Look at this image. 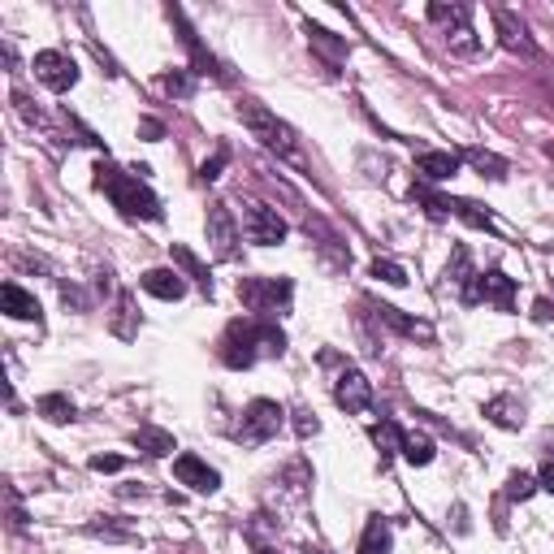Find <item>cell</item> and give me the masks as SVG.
I'll list each match as a JSON object with an SVG mask.
<instances>
[{
	"mask_svg": "<svg viewBox=\"0 0 554 554\" xmlns=\"http://www.w3.org/2000/svg\"><path fill=\"white\" fill-rule=\"evenodd\" d=\"M217 355L221 364L243 373L260 360H277L286 355V334L277 329V321H265V316H243V321H230L226 334L217 342Z\"/></svg>",
	"mask_w": 554,
	"mask_h": 554,
	"instance_id": "obj_1",
	"label": "cell"
},
{
	"mask_svg": "<svg viewBox=\"0 0 554 554\" xmlns=\"http://www.w3.org/2000/svg\"><path fill=\"white\" fill-rule=\"evenodd\" d=\"M96 191H104L113 200V208L130 221H161V200L143 187L139 174H122L113 161H100L96 165Z\"/></svg>",
	"mask_w": 554,
	"mask_h": 554,
	"instance_id": "obj_2",
	"label": "cell"
},
{
	"mask_svg": "<svg viewBox=\"0 0 554 554\" xmlns=\"http://www.w3.org/2000/svg\"><path fill=\"white\" fill-rule=\"evenodd\" d=\"M239 122L252 130V139H260V148H269L273 156H282L290 165H303V148L295 126H286L277 113H269L260 100H239Z\"/></svg>",
	"mask_w": 554,
	"mask_h": 554,
	"instance_id": "obj_3",
	"label": "cell"
},
{
	"mask_svg": "<svg viewBox=\"0 0 554 554\" xmlns=\"http://www.w3.org/2000/svg\"><path fill=\"white\" fill-rule=\"evenodd\" d=\"M239 299L247 312L265 316V321H273V316L290 312V299H295V282L290 277H239Z\"/></svg>",
	"mask_w": 554,
	"mask_h": 554,
	"instance_id": "obj_4",
	"label": "cell"
},
{
	"mask_svg": "<svg viewBox=\"0 0 554 554\" xmlns=\"http://www.w3.org/2000/svg\"><path fill=\"white\" fill-rule=\"evenodd\" d=\"M429 22H438L446 31V44H451L455 57H477L481 39L472 31V5H429Z\"/></svg>",
	"mask_w": 554,
	"mask_h": 554,
	"instance_id": "obj_5",
	"label": "cell"
},
{
	"mask_svg": "<svg viewBox=\"0 0 554 554\" xmlns=\"http://www.w3.org/2000/svg\"><path fill=\"white\" fill-rule=\"evenodd\" d=\"M286 425V412H282V403H273V399H256V403H247V412L239 420V442L247 446H260V442H269L277 438Z\"/></svg>",
	"mask_w": 554,
	"mask_h": 554,
	"instance_id": "obj_6",
	"label": "cell"
},
{
	"mask_svg": "<svg viewBox=\"0 0 554 554\" xmlns=\"http://www.w3.org/2000/svg\"><path fill=\"white\" fill-rule=\"evenodd\" d=\"M243 234H247V243H256V247H277L286 239V221L277 217V208L269 204H243Z\"/></svg>",
	"mask_w": 554,
	"mask_h": 554,
	"instance_id": "obj_7",
	"label": "cell"
},
{
	"mask_svg": "<svg viewBox=\"0 0 554 554\" xmlns=\"http://www.w3.org/2000/svg\"><path fill=\"white\" fill-rule=\"evenodd\" d=\"M204 230H208V247H213L217 260H239V226H234V213L226 204H208Z\"/></svg>",
	"mask_w": 554,
	"mask_h": 554,
	"instance_id": "obj_8",
	"label": "cell"
},
{
	"mask_svg": "<svg viewBox=\"0 0 554 554\" xmlns=\"http://www.w3.org/2000/svg\"><path fill=\"white\" fill-rule=\"evenodd\" d=\"M446 286H451L455 299L468 303V308H472V303H481V269L472 265V252H468L464 243L451 252V265H446Z\"/></svg>",
	"mask_w": 554,
	"mask_h": 554,
	"instance_id": "obj_9",
	"label": "cell"
},
{
	"mask_svg": "<svg viewBox=\"0 0 554 554\" xmlns=\"http://www.w3.org/2000/svg\"><path fill=\"white\" fill-rule=\"evenodd\" d=\"M169 22L178 26V35H182V48L191 52V61H195V74H213L217 83H230V74H226V65H221L213 52H208L204 44H200V35H195V26L187 22V13L182 9H169Z\"/></svg>",
	"mask_w": 554,
	"mask_h": 554,
	"instance_id": "obj_10",
	"label": "cell"
},
{
	"mask_svg": "<svg viewBox=\"0 0 554 554\" xmlns=\"http://www.w3.org/2000/svg\"><path fill=\"white\" fill-rule=\"evenodd\" d=\"M490 18H494V31H498V39H503V48L507 52H516V57H524V61H542V48L533 44V35H529V26L524 22H516V13H507V9H490Z\"/></svg>",
	"mask_w": 554,
	"mask_h": 554,
	"instance_id": "obj_11",
	"label": "cell"
},
{
	"mask_svg": "<svg viewBox=\"0 0 554 554\" xmlns=\"http://www.w3.org/2000/svg\"><path fill=\"white\" fill-rule=\"evenodd\" d=\"M334 403L342 407L347 416H360L373 407V386H368V377L360 373V368H342L338 381H334Z\"/></svg>",
	"mask_w": 554,
	"mask_h": 554,
	"instance_id": "obj_12",
	"label": "cell"
},
{
	"mask_svg": "<svg viewBox=\"0 0 554 554\" xmlns=\"http://www.w3.org/2000/svg\"><path fill=\"white\" fill-rule=\"evenodd\" d=\"M35 78L48 91H70L78 83V65H74L70 52L48 48V52H39V57H35Z\"/></svg>",
	"mask_w": 554,
	"mask_h": 554,
	"instance_id": "obj_13",
	"label": "cell"
},
{
	"mask_svg": "<svg viewBox=\"0 0 554 554\" xmlns=\"http://www.w3.org/2000/svg\"><path fill=\"white\" fill-rule=\"evenodd\" d=\"M368 308H373V316L386 329H394V334H403V338H412V342H429L438 338V329H433L429 321H420V316H407V312H399V308H390V303H368Z\"/></svg>",
	"mask_w": 554,
	"mask_h": 554,
	"instance_id": "obj_14",
	"label": "cell"
},
{
	"mask_svg": "<svg viewBox=\"0 0 554 554\" xmlns=\"http://www.w3.org/2000/svg\"><path fill=\"white\" fill-rule=\"evenodd\" d=\"M174 477L187 485V490H195V494H213L217 485H221V472L208 468L200 455H178L174 459Z\"/></svg>",
	"mask_w": 554,
	"mask_h": 554,
	"instance_id": "obj_15",
	"label": "cell"
},
{
	"mask_svg": "<svg viewBox=\"0 0 554 554\" xmlns=\"http://www.w3.org/2000/svg\"><path fill=\"white\" fill-rule=\"evenodd\" d=\"M481 303H490L498 312H516V277H507L503 269H485L481 273Z\"/></svg>",
	"mask_w": 554,
	"mask_h": 554,
	"instance_id": "obj_16",
	"label": "cell"
},
{
	"mask_svg": "<svg viewBox=\"0 0 554 554\" xmlns=\"http://www.w3.org/2000/svg\"><path fill=\"white\" fill-rule=\"evenodd\" d=\"M303 230H308V234H316V239H321L316 247H321V256H325V260H329V265H334V269H347V265H351V252H347V247H342V239H338V234L325 226L321 217H303Z\"/></svg>",
	"mask_w": 554,
	"mask_h": 554,
	"instance_id": "obj_17",
	"label": "cell"
},
{
	"mask_svg": "<svg viewBox=\"0 0 554 554\" xmlns=\"http://www.w3.org/2000/svg\"><path fill=\"white\" fill-rule=\"evenodd\" d=\"M143 290L156 295V299H165V303H178L182 295H187V282H182L178 269H148L143 273Z\"/></svg>",
	"mask_w": 554,
	"mask_h": 554,
	"instance_id": "obj_18",
	"label": "cell"
},
{
	"mask_svg": "<svg viewBox=\"0 0 554 554\" xmlns=\"http://www.w3.org/2000/svg\"><path fill=\"white\" fill-rule=\"evenodd\" d=\"M416 174L425 182H451L459 174V156L455 152H420L416 156Z\"/></svg>",
	"mask_w": 554,
	"mask_h": 554,
	"instance_id": "obj_19",
	"label": "cell"
},
{
	"mask_svg": "<svg viewBox=\"0 0 554 554\" xmlns=\"http://www.w3.org/2000/svg\"><path fill=\"white\" fill-rule=\"evenodd\" d=\"M169 256H174V265H178L182 273H187V277H191V282H195V286H200V290H204V295H208V299H213V273H208V265H204V260H200V256H195V252H191V247H182V243H174V247H169Z\"/></svg>",
	"mask_w": 554,
	"mask_h": 554,
	"instance_id": "obj_20",
	"label": "cell"
},
{
	"mask_svg": "<svg viewBox=\"0 0 554 554\" xmlns=\"http://www.w3.org/2000/svg\"><path fill=\"white\" fill-rule=\"evenodd\" d=\"M0 308H5L13 321H35L39 325V303H35V295H26L18 282H5V290H0Z\"/></svg>",
	"mask_w": 554,
	"mask_h": 554,
	"instance_id": "obj_21",
	"label": "cell"
},
{
	"mask_svg": "<svg viewBox=\"0 0 554 554\" xmlns=\"http://www.w3.org/2000/svg\"><path fill=\"white\" fill-rule=\"evenodd\" d=\"M485 416H490V425H498V429H524V403H516L511 394H498V399H490L485 403Z\"/></svg>",
	"mask_w": 554,
	"mask_h": 554,
	"instance_id": "obj_22",
	"label": "cell"
},
{
	"mask_svg": "<svg viewBox=\"0 0 554 554\" xmlns=\"http://www.w3.org/2000/svg\"><path fill=\"white\" fill-rule=\"evenodd\" d=\"M308 44L321 52V57L329 61V74H334V65H342L347 61V39H338V35H329L325 26H316V22H308Z\"/></svg>",
	"mask_w": 554,
	"mask_h": 554,
	"instance_id": "obj_23",
	"label": "cell"
},
{
	"mask_svg": "<svg viewBox=\"0 0 554 554\" xmlns=\"http://www.w3.org/2000/svg\"><path fill=\"white\" fill-rule=\"evenodd\" d=\"M130 442L139 446L148 459H165L169 451H178V442H174V433H165V429H152V425H143L130 433Z\"/></svg>",
	"mask_w": 554,
	"mask_h": 554,
	"instance_id": "obj_24",
	"label": "cell"
},
{
	"mask_svg": "<svg viewBox=\"0 0 554 554\" xmlns=\"http://www.w3.org/2000/svg\"><path fill=\"white\" fill-rule=\"evenodd\" d=\"M459 161H468L472 169H481V178H494V182H503L511 174V165L503 161V156H494V152H485V148H464Z\"/></svg>",
	"mask_w": 554,
	"mask_h": 554,
	"instance_id": "obj_25",
	"label": "cell"
},
{
	"mask_svg": "<svg viewBox=\"0 0 554 554\" xmlns=\"http://www.w3.org/2000/svg\"><path fill=\"white\" fill-rule=\"evenodd\" d=\"M109 329H113L117 338H135L139 334V312H135V295H130V290L117 295V312H113Z\"/></svg>",
	"mask_w": 554,
	"mask_h": 554,
	"instance_id": "obj_26",
	"label": "cell"
},
{
	"mask_svg": "<svg viewBox=\"0 0 554 554\" xmlns=\"http://www.w3.org/2000/svg\"><path fill=\"white\" fill-rule=\"evenodd\" d=\"M394 546V533H390V520L373 516L364 524V537H360V554H390Z\"/></svg>",
	"mask_w": 554,
	"mask_h": 554,
	"instance_id": "obj_27",
	"label": "cell"
},
{
	"mask_svg": "<svg viewBox=\"0 0 554 554\" xmlns=\"http://www.w3.org/2000/svg\"><path fill=\"white\" fill-rule=\"evenodd\" d=\"M35 412L44 420H52V425H70V420L78 416V407H74L70 394H44V399L35 403Z\"/></svg>",
	"mask_w": 554,
	"mask_h": 554,
	"instance_id": "obj_28",
	"label": "cell"
},
{
	"mask_svg": "<svg viewBox=\"0 0 554 554\" xmlns=\"http://www.w3.org/2000/svg\"><path fill=\"white\" fill-rule=\"evenodd\" d=\"M403 459L407 464H416V468H425L433 464V438H425V433H403Z\"/></svg>",
	"mask_w": 554,
	"mask_h": 554,
	"instance_id": "obj_29",
	"label": "cell"
},
{
	"mask_svg": "<svg viewBox=\"0 0 554 554\" xmlns=\"http://www.w3.org/2000/svg\"><path fill=\"white\" fill-rule=\"evenodd\" d=\"M451 217L468 221V226H477V230H494V217L485 213L477 200H455V195H451Z\"/></svg>",
	"mask_w": 554,
	"mask_h": 554,
	"instance_id": "obj_30",
	"label": "cell"
},
{
	"mask_svg": "<svg viewBox=\"0 0 554 554\" xmlns=\"http://www.w3.org/2000/svg\"><path fill=\"white\" fill-rule=\"evenodd\" d=\"M373 446L381 451V464H386V459L403 446V429L394 425V420H381V425H373Z\"/></svg>",
	"mask_w": 554,
	"mask_h": 554,
	"instance_id": "obj_31",
	"label": "cell"
},
{
	"mask_svg": "<svg viewBox=\"0 0 554 554\" xmlns=\"http://www.w3.org/2000/svg\"><path fill=\"white\" fill-rule=\"evenodd\" d=\"M537 490H542V485H537V477H529V472H520V468L507 477V498H511V503H529Z\"/></svg>",
	"mask_w": 554,
	"mask_h": 554,
	"instance_id": "obj_32",
	"label": "cell"
},
{
	"mask_svg": "<svg viewBox=\"0 0 554 554\" xmlns=\"http://www.w3.org/2000/svg\"><path fill=\"white\" fill-rule=\"evenodd\" d=\"M87 537H104V542H135V529H122V524H87Z\"/></svg>",
	"mask_w": 554,
	"mask_h": 554,
	"instance_id": "obj_33",
	"label": "cell"
},
{
	"mask_svg": "<svg viewBox=\"0 0 554 554\" xmlns=\"http://www.w3.org/2000/svg\"><path fill=\"white\" fill-rule=\"evenodd\" d=\"M161 91H165V96L187 100L191 91H195V78H187V74H165V78H161Z\"/></svg>",
	"mask_w": 554,
	"mask_h": 554,
	"instance_id": "obj_34",
	"label": "cell"
},
{
	"mask_svg": "<svg viewBox=\"0 0 554 554\" xmlns=\"http://www.w3.org/2000/svg\"><path fill=\"white\" fill-rule=\"evenodd\" d=\"M373 277H381L390 286H407V269L394 265V260H373Z\"/></svg>",
	"mask_w": 554,
	"mask_h": 554,
	"instance_id": "obj_35",
	"label": "cell"
},
{
	"mask_svg": "<svg viewBox=\"0 0 554 554\" xmlns=\"http://www.w3.org/2000/svg\"><path fill=\"white\" fill-rule=\"evenodd\" d=\"M295 433L299 438H316V433H321V420H316L308 407H295Z\"/></svg>",
	"mask_w": 554,
	"mask_h": 554,
	"instance_id": "obj_36",
	"label": "cell"
},
{
	"mask_svg": "<svg viewBox=\"0 0 554 554\" xmlns=\"http://www.w3.org/2000/svg\"><path fill=\"white\" fill-rule=\"evenodd\" d=\"M226 161H230V152H226V148H217L213 161H204V165H200V182H213V178L221 174V169H226Z\"/></svg>",
	"mask_w": 554,
	"mask_h": 554,
	"instance_id": "obj_37",
	"label": "cell"
},
{
	"mask_svg": "<svg viewBox=\"0 0 554 554\" xmlns=\"http://www.w3.org/2000/svg\"><path fill=\"white\" fill-rule=\"evenodd\" d=\"M122 468H126L122 455H96L91 459V472H122Z\"/></svg>",
	"mask_w": 554,
	"mask_h": 554,
	"instance_id": "obj_38",
	"label": "cell"
},
{
	"mask_svg": "<svg viewBox=\"0 0 554 554\" xmlns=\"http://www.w3.org/2000/svg\"><path fill=\"white\" fill-rule=\"evenodd\" d=\"M537 485H542L546 494H554V455H550L546 464H542V477H537Z\"/></svg>",
	"mask_w": 554,
	"mask_h": 554,
	"instance_id": "obj_39",
	"label": "cell"
},
{
	"mask_svg": "<svg viewBox=\"0 0 554 554\" xmlns=\"http://www.w3.org/2000/svg\"><path fill=\"white\" fill-rule=\"evenodd\" d=\"M550 316H554L550 299H537V303H533V321H550Z\"/></svg>",
	"mask_w": 554,
	"mask_h": 554,
	"instance_id": "obj_40",
	"label": "cell"
},
{
	"mask_svg": "<svg viewBox=\"0 0 554 554\" xmlns=\"http://www.w3.org/2000/svg\"><path fill=\"white\" fill-rule=\"evenodd\" d=\"M143 135H152V139H161V135H165V126H161V122H143Z\"/></svg>",
	"mask_w": 554,
	"mask_h": 554,
	"instance_id": "obj_41",
	"label": "cell"
},
{
	"mask_svg": "<svg viewBox=\"0 0 554 554\" xmlns=\"http://www.w3.org/2000/svg\"><path fill=\"white\" fill-rule=\"evenodd\" d=\"M256 554H282V550H277V546H256Z\"/></svg>",
	"mask_w": 554,
	"mask_h": 554,
	"instance_id": "obj_42",
	"label": "cell"
},
{
	"mask_svg": "<svg viewBox=\"0 0 554 554\" xmlns=\"http://www.w3.org/2000/svg\"><path fill=\"white\" fill-rule=\"evenodd\" d=\"M308 554H329V550H308Z\"/></svg>",
	"mask_w": 554,
	"mask_h": 554,
	"instance_id": "obj_43",
	"label": "cell"
},
{
	"mask_svg": "<svg viewBox=\"0 0 554 554\" xmlns=\"http://www.w3.org/2000/svg\"><path fill=\"white\" fill-rule=\"evenodd\" d=\"M546 152H550V161H554V148H546Z\"/></svg>",
	"mask_w": 554,
	"mask_h": 554,
	"instance_id": "obj_44",
	"label": "cell"
},
{
	"mask_svg": "<svg viewBox=\"0 0 554 554\" xmlns=\"http://www.w3.org/2000/svg\"><path fill=\"white\" fill-rule=\"evenodd\" d=\"M550 100H554V87H550Z\"/></svg>",
	"mask_w": 554,
	"mask_h": 554,
	"instance_id": "obj_45",
	"label": "cell"
},
{
	"mask_svg": "<svg viewBox=\"0 0 554 554\" xmlns=\"http://www.w3.org/2000/svg\"><path fill=\"white\" fill-rule=\"evenodd\" d=\"M550 290H554V282H550Z\"/></svg>",
	"mask_w": 554,
	"mask_h": 554,
	"instance_id": "obj_46",
	"label": "cell"
}]
</instances>
